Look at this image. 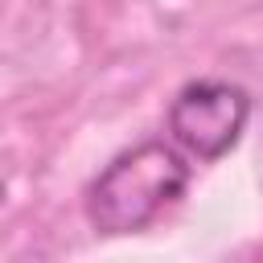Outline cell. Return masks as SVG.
I'll list each match as a JSON object with an SVG mask.
<instances>
[{
  "label": "cell",
  "instance_id": "obj_1",
  "mask_svg": "<svg viewBox=\"0 0 263 263\" xmlns=\"http://www.w3.org/2000/svg\"><path fill=\"white\" fill-rule=\"evenodd\" d=\"M189 185V164L164 140L136 144L119 152L86 185V222L99 234L144 230L164 205H173Z\"/></svg>",
  "mask_w": 263,
  "mask_h": 263
},
{
  "label": "cell",
  "instance_id": "obj_2",
  "mask_svg": "<svg viewBox=\"0 0 263 263\" xmlns=\"http://www.w3.org/2000/svg\"><path fill=\"white\" fill-rule=\"evenodd\" d=\"M247 119H251V95L242 86L218 82V78H197V82L181 86L168 107L173 140L185 152H193L197 160L226 156L238 144Z\"/></svg>",
  "mask_w": 263,
  "mask_h": 263
},
{
  "label": "cell",
  "instance_id": "obj_3",
  "mask_svg": "<svg viewBox=\"0 0 263 263\" xmlns=\"http://www.w3.org/2000/svg\"><path fill=\"white\" fill-rule=\"evenodd\" d=\"M0 205H4V181H0Z\"/></svg>",
  "mask_w": 263,
  "mask_h": 263
}]
</instances>
